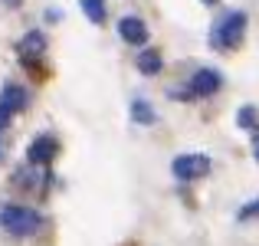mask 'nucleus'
Returning <instances> with one entry per match:
<instances>
[{"instance_id": "obj_7", "label": "nucleus", "mask_w": 259, "mask_h": 246, "mask_svg": "<svg viewBox=\"0 0 259 246\" xmlns=\"http://www.w3.org/2000/svg\"><path fill=\"white\" fill-rule=\"evenodd\" d=\"M207 4H213V0H207Z\"/></svg>"}, {"instance_id": "obj_6", "label": "nucleus", "mask_w": 259, "mask_h": 246, "mask_svg": "<svg viewBox=\"0 0 259 246\" xmlns=\"http://www.w3.org/2000/svg\"><path fill=\"white\" fill-rule=\"evenodd\" d=\"M256 158H259V138H256Z\"/></svg>"}, {"instance_id": "obj_1", "label": "nucleus", "mask_w": 259, "mask_h": 246, "mask_svg": "<svg viewBox=\"0 0 259 246\" xmlns=\"http://www.w3.org/2000/svg\"><path fill=\"white\" fill-rule=\"evenodd\" d=\"M207 158H200V154H190V158H177L174 161V171H177V177H197V174H203L207 171Z\"/></svg>"}, {"instance_id": "obj_4", "label": "nucleus", "mask_w": 259, "mask_h": 246, "mask_svg": "<svg viewBox=\"0 0 259 246\" xmlns=\"http://www.w3.org/2000/svg\"><path fill=\"white\" fill-rule=\"evenodd\" d=\"M141 69H145V72H158L161 69L158 53H145V56H141Z\"/></svg>"}, {"instance_id": "obj_2", "label": "nucleus", "mask_w": 259, "mask_h": 246, "mask_svg": "<svg viewBox=\"0 0 259 246\" xmlns=\"http://www.w3.org/2000/svg\"><path fill=\"white\" fill-rule=\"evenodd\" d=\"M121 36L128 39V43H145L148 39V30L141 20H121Z\"/></svg>"}, {"instance_id": "obj_5", "label": "nucleus", "mask_w": 259, "mask_h": 246, "mask_svg": "<svg viewBox=\"0 0 259 246\" xmlns=\"http://www.w3.org/2000/svg\"><path fill=\"white\" fill-rule=\"evenodd\" d=\"M259 217V200H253V203H246V207L240 210V220H256Z\"/></svg>"}, {"instance_id": "obj_3", "label": "nucleus", "mask_w": 259, "mask_h": 246, "mask_svg": "<svg viewBox=\"0 0 259 246\" xmlns=\"http://www.w3.org/2000/svg\"><path fill=\"white\" fill-rule=\"evenodd\" d=\"M243 23H246V20H243V13H233V17L227 20V23H223V36H227V43L233 46V43H240V33H243Z\"/></svg>"}]
</instances>
